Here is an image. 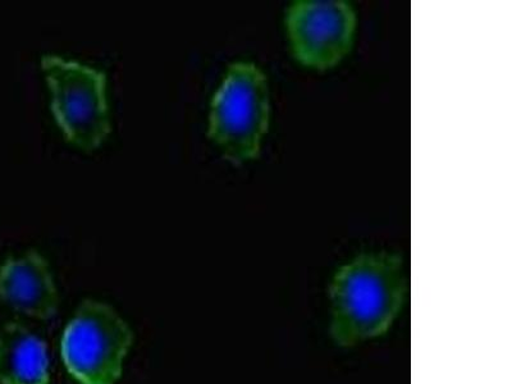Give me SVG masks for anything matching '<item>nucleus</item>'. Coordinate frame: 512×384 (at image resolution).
Here are the masks:
<instances>
[{
	"mask_svg": "<svg viewBox=\"0 0 512 384\" xmlns=\"http://www.w3.org/2000/svg\"><path fill=\"white\" fill-rule=\"evenodd\" d=\"M408 274L402 256L367 251L342 265L329 286V333L355 347L387 335L404 309Z\"/></svg>",
	"mask_w": 512,
	"mask_h": 384,
	"instance_id": "f257e3e1",
	"label": "nucleus"
},
{
	"mask_svg": "<svg viewBox=\"0 0 512 384\" xmlns=\"http://www.w3.org/2000/svg\"><path fill=\"white\" fill-rule=\"evenodd\" d=\"M271 118L267 76L253 62L231 64L210 105L208 135L240 166L259 158Z\"/></svg>",
	"mask_w": 512,
	"mask_h": 384,
	"instance_id": "f03ea898",
	"label": "nucleus"
},
{
	"mask_svg": "<svg viewBox=\"0 0 512 384\" xmlns=\"http://www.w3.org/2000/svg\"><path fill=\"white\" fill-rule=\"evenodd\" d=\"M134 333L111 305L85 300L62 338V358L80 384H116Z\"/></svg>",
	"mask_w": 512,
	"mask_h": 384,
	"instance_id": "7ed1b4c3",
	"label": "nucleus"
},
{
	"mask_svg": "<svg viewBox=\"0 0 512 384\" xmlns=\"http://www.w3.org/2000/svg\"><path fill=\"white\" fill-rule=\"evenodd\" d=\"M41 67L64 136L86 152L98 148L111 132L107 77L95 68L53 54L41 58Z\"/></svg>",
	"mask_w": 512,
	"mask_h": 384,
	"instance_id": "20e7f679",
	"label": "nucleus"
},
{
	"mask_svg": "<svg viewBox=\"0 0 512 384\" xmlns=\"http://www.w3.org/2000/svg\"><path fill=\"white\" fill-rule=\"evenodd\" d=\"M358 17L345 0H297L286 9L292 56L310 70H332L354 48Z\"/></svg>",
	"mask_w": 512,
	"mask_h": 384,
	"instance_id": "39448f33",
	"label": "nucleus"
},
{
	"mask_svg": "<svg viewBox=\"0 0 512 384\" xmlns=\"http://www.w3.org/2000/svg\"><path fill=\"white\" fill-rule=\"evenodd\" d=\"M0 300L27 317L50 320L58 312V292L47 260L31 250L0 267Z\"/></svg>",
	"mask_w": 512,
	"mask_h": 384,
	"instance_id": "423d86ee",
	"label": "nucleus"
},
{
	"mask_svg": "<svg viewBox=\"0 0 512 384\" xmlns=\"http://www.w3.org/2000/svg\"><path fill=\"white\" fill-rule=\"evenodd\" d=\"M0 384H50L47 344L24 324L0 327Z\"/></svg>",
	"mask_w": 512,
	"mask_h": 384,
	"instance_id": "0eeeda50",
	"label": "nucleus"
}]
</instances>
